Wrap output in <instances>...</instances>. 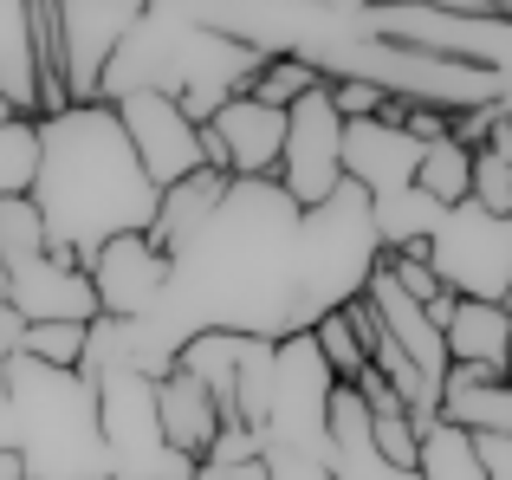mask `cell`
<instances>
[{
	"label": "cell",
	"instance_id": "cell-38",
	"mask_svg": "<svg viewBox=\"0 0 512 480\" xmlns=\"http://www.w3.org/2000/svg\"><path fill=\"white\" fill-rule=\"evenodd\" d=\"M506 312H512V292H506Z\"/></svg>",
	"mask_w": 512,
	"mask_h": 480
},
{
	"label": "cell",
	"instance_id": "cell-28",
	"mask_svg": "<svg viewBox=\"0 0 512 480\" xmlns=\"http://www.w3.org/2000/svg\"><path fill=\"white\" fill-rule=\"evenodd\" d=\"M312 344H318V357L331 364V377L338 383H357L363 377V344H357V331H350V318L344 312H325L312 325Z\"/></svg>",
	"mask_w": 512,
	"mask_h": 480
},
{
	"label": "cell",
	"instance_id": "cell-14",
	"mask_svg": "<svg viewBox=\"0 0 512 480\" xmlns=\"http://www.w3.org/2000/svg\"><path fill=\"white\" fill-rule=\"evenodd\" d=\"M111 111H117V124H124L130 150H137L143 176L156 182V195L175 189L182 176H195V169H201V130L182 117V104H175V98L137 91V98L111 104Z\"/></svg>",
	"mask_w": 512,
	"mask_h": 480
},
{
	"label": "cell",
	"instance_id": "cell-36",
	"mask_svg": "<svg viewBox=\"0 0 512 480\" xmlns=\"http://www.w3.org/2000/svg\"><path fill=\"white\" fill-rule=\"evenodd\" d=\"M0 305H7V273H0Z\"/></svg>",
	"mask_w": 512,
	"mask_h": 480
},
{
	"label": "cell",
	"instance_id": "cell-26",
	"mask_svg": "<svg viewBox=\"0 0 512 480\" xmlns=\"http://www.w3.org/2000/svg\"><path fill=\"white\" fill-rule=\"evenodd\" d=\"M39 169V124H0V202H20Z\"/></svg>",
	"mask_w": 512,
	"mask_h": 480
},
{
	"label": "cell",
	"instance_id": "cell-37",
	"mask_svg": "<svg viewBox=\"0 0 512 480\" xmlns=\"http://www.w3.org/2000/svg\"><path fill=\"white\" fill-rule=\"evenodd\" d=\"M500 13H506V20H512V0H500Z\"/></svg>",
	"mask_w": 512,
	"mask_h": 480
},
{
	"label": "cell",
	"instance_id": "cell-27",
	"mask_svg": "<svg viewBox=\"0 0 512 480\" xmlns=\"http://www.w3.org/2000/svg\"><path fill=\"white\" fill-rule=\"evenodd\" d=\"M85 331L91 325H26L13 357H33V364H46V370H78V357H85Z\"/></svg>",
	"mask_w": 512,
	"mask_h": 480
},
{
	"label": "cell",
	"instance_id": "cell-15",
	"mask_svg": "<svg viewBox=\"0 0 512 480\" xmlns=\"http://www.w3.org/2000/svg\"><path fill=\"white\" fill-rule=\"evenodd\" d=\"M415 169H422V143L402 124H389V117L344 124V182L363 189L370 202H389V195L415 189Z\"/></svg>",
	"mask_w": 512,
	"mask_h": 480
},
{
	"label": "cell",
	"instance_id": "cell-12",
	"mask_svg": "<svg viewBox=\"0 0 512 480\" xmlns=\"http://www.w3.org/2000/svg\"><path fill=\"white\" fill-rule=\"evenodd\" d=\"M286 150V111H266L253 98H227L201 124V169H221L234 182H273Z\"/></svg>",
	"mask_w": 512,
	"mask_h": 480
},
{
	"label": "cell",
	"instance_id": "cell-10",
	"mask_svg": "<svg viewBox=\"0 0 512 480\" xmlns=\"http://www.w3.org/2000/svg\"><path fill=\"white\" fill-rule=\"evenodd\" d=\"M0 273H7V312L20 325H98L91 279L72 253L33 247L20 260H0Z\"/></svg>",
	"mask_w": 512,
	"mask_h": 480
},
{
	"label": "cell",
	"instance_id": "cell-18",
	"mask_svg": "<svg viewBox=\"0 0 512 480\" xmlns=\"http://www.w3.org/2000/svg\"><path fill=\"white\" fill-rule=\"evenodd\" d=\"M448 364H480V370H506V344H512V312L506 305H480V299H454L448 325Z\"/></svg>",
	"mask_w": 512,
	"mask_h": 480
},
{
	"label": "cell",
	"instance_id": "cell-3",
	"mask_svg": "<svg viewBox=\"0 0 512 480\" xmlns=\"http://www.w3.org/2000/svg\"><path fill=\"white\" fill-rule=\"evenodd\" d=\"M7 403L20 480H111L98 383H85L78 370H46L33 357H7Z\"/></svg>",
	"mask_w": 512,
	"mask_h": 480
},
{
	"label": "cell",
	"instance_id": "cell-1",
	"mask_svg": "<svg viewBox=\"0 0 512 480\" xmlns=\"http://www.w3.org/2000/svg\"><path fill=\"white\" fill-rule=\"evenodd\" d=\"M26 202L46 228V247L85 266L111 240L150 234L156 182L143 176L111 104H72L39 124V169Z\"/></svg>",
	"mask_w": 512,
	"mask_h": 480
},
{
	"label": "cell",
	"instance_id": "cell-2",
	"mask_svg": "<svg viewBox=\"0 0 512 480\" xmlns=\"http://www.w3.org/2000/svg\"><path fill=\"white\" fill-rule=\"evenodd\" d=\"M260 72L247 46L208 33L195 7H143L130 39L117 46L111 72L98 85V104H124L137 91H156V98H175L188 124H208L227 98L247 91V78Z\"/></svg>",
	"mask_w": 512,
	"mask_h": 480
},
{
	"label": "cell",
	"instance_id": "cell-24",
	"mask_svg": "<svg viewBox=\"0 0 512 480\" xmlns=\"http://www.w3.org/2000/svg\"><path fill=\"white\" fill-rule=\"evenodd\" d=\"M415 480H487L480 474V455H474V435L435 422L422 435V455H415Z\"/></svg>",
	"mask_w": 512,
	"mask_h": 480
},
{
	"label": "cell",
	"instance_id": "cell-16",
	"mask_svg": "<svg viewBox=\"0 0 512 480\" xmlns=\"http://www.w3.org/2000/svg\"><path fill=\"white\" fill-rule=\"evenodd\" d=\"M435 416L448 422V429H461V435H512V383H506V370L448 364Z\"/></svg>",
	"mask_w": 512,
	"mask_h": 480
},
{
	"label": "cell",
	"instance_id": "cell-17",
	"mask_svg": "<svg viewBox=\"0 0 512 480\" xmlns=\"http://www.w3.org/2000/svg\"><path fill=\"white\" fill-rule=\"evenodd\" d=\"M156 429H163V442L175 455L201 461L214 448V435H221V409H214V396L201 390L195 377L169 370V377L156 383Z\"/></svg>",
	"mask_w": 512,
	"mask_h": 480
},
{
	"label": "cell",
	"instance_id": "cell-21",
	"mask_svg": "<svg viewBox=\"0 0 512 480\" xmlns=\"http://www.w3.org/2000/svg\"><path fill=\"white\" fill-rule=\"evenodd\" d=\"M441 215H448V208H441L435 195H422V189H402V195H389V202H370L383 253H422L428 234L441 228Z\"/></svg>",
	"mask_w": 512,
	"mask_h": 480
},
{
	"label": "cell",
	"instance_id": "cell-7",
	"mask_svg": "<svg viewBox=\"0 0 512 480\" xmlns=\"http://www.w3.org/2000/svg\"><path fill=\"white\" fill-rule=\"evenodd\" d=\"M98 435L111 455V480H195V461L175 455L156 429V383L137 370L98 377Z\"/></svg>",
	"mask_w": 512,
	"mask_h": 480
},
{
	"label": "cell",
	"instance_id": "cell-4",
	"mask_svg": "<svg viewBox=\"0 0 512 480\" xmlns=\"http://www.w3.org/2000/svg\"><path fill=\"white\" fill-rule=\"evenodd\" d=\"M383 240L370 221V195L338 182V195L299 215V240H292V286H299L305 325H318L325 312H344L363 286H370Z\"/></svg>",
	"mask_w": 512,
	"mask_h": 480
},
{
	"label": "cell",
	"instance_id": "cell-13",
	"mask_svg": "<svg viewBox=\"0 0 512 480\" xmlns=\"http://www.w3.org/2000/svg\"><path fill=\"white\" fill-rule=\"evenodd\" d=\"M91 299H98V318H117V325H137L163 305L169 286V253L150 247V234H124L111 247H98L85 260Z\"/></svg>",
	"mask_w": 512,
	"mask_h": 480
},
{
	"label": "cell",
	"instance_id": "cell-8",
	"mask_svg": "<svg viewBox=\"0 0 512 480\" xmlns=\"http://www.w3.org/2000/svg\"><path fill=\"white\" fill-rule=\"evenodd\" d=\"M331 396H338V377L318 357L312 331L273 344V409H266V435L260 455H312L325 461V416Z\"/></svg>",
	"mask_w": 512,
	"mask_h": 480
},
{
	"label": "cell",
	"instance_id": "cell-25",
	"mask_svg": "<svg viewBox=\"0 0 512 480\" xmlns=\"http://www.w3.org/2000/svg\"><path fill=\"white\" fill-rule=\"evenodd\" d=\"M318 85H325V78H318L312 65H299V59H260V72L247 78V91H240V98L266 104V111H292V104L312 98Z\"/></svg>",
	"mask_w": 512,
	"mask_h": 480
},
{
	"label": "cell",
	"instance_id": "cell-35",
	"mask_svg": "<svg viewBox=\"0 0 512 480\" xmlns=\"http://www.w3.org/2000/svg\"><path fill=\"white\" fill-rule=\"evenodd\" d=\"M500 111L512 117V78H500Z\"/></svg>",
	"mask_w": 512,
	"mask_h": 480
},
{
	"label": "cell",
	"instance_id": "cell-29",
	"mask_svg": "<svg viewBox=\"0 0 512 480\" xmlns=\"http://www.w3.org/2000/svg\"><path fill=\"white\" fill-rule=\"evenodd\" d=\"M370 442H376V455L389 461V468H402V474H415V455H422V435H415V422L402 416H370Z\"/></svg>",
	"mask_w": 512,
	"mask_h": 480
},
{
	"label": "cell",
	"instance_id": "cell-19",
	"mask_svg": "<svg viewBox=\"0 0 512 480\" xmlns=\"http://www.w3.org/2000/svg\"><path fill=\"white\" fill-rule=\"evenodd\" d=\"M227 182H234V176H221V169H195V176H182L175 189H163V195H156V221H150V247L175 253L201 221L214 215V208H221Z\"/></svg>",
	"mask_w": 512,
	"mask_h": 480
},
{
	"label": "cell",
	"instance_id": "cell-31",
	"mask_svg": "<svg viewBox=\"0 0 512 480\" xmlns=\"http://www.w3.org/2000/svg\"><path fill=\"white\" fill-rule=\"evenodd\" d=\"M260 461H266V480H331L325 461L312 455H260Z\"/></svg>",
	"mask_w": 512,
	"mask_h": 480
},
{
	"label": "cell",
	"instance_id": "cell-32",
	"mask_svg": "<svg viewBox=\"0 0 512 480\" xmlns=\"http://www.w3.org/2000/svg\"><path fill=\"white\" fill-rule=\"evenodd\" d=\"M195 480H266V461H234V468H221V461H195Z\"/></svg>",
	"mask_w": 512,
	"mask_h": 480
},
{
	"label": "cell",
	"instance_id": "cell-11",
	"mask_svg": "<svg viewBox=\"0 0 512 480\" xmlns=\"http://www.w3.org/2000/svg\"><path fill=\"white\" fill-rule=\"evenodd\" d=\"M143 0H59V46H65V85L72 104H98V85L111 72L117 46L130 39Z\"/></svg>",
	"mask_w": 512,
	"mask_h": 480
},
{
	"label": "cell",
	"instance_id": "cell-30",
	"mask_svg": "<svg viewBox=\"0 0 512 480\" xmlns=\"http://www.w3.org/2000/svg\"><path fill=\"white\" fill-rule=\"evenodd\" d=\"M474 455L487 480H512V435H474Z\"/></svg>",
	"mask_w": 512,
	"mask_h": 480
},
{
	"label": "cell",
	"instance_id": "cell-23",
	"mask_svg": "<svg viewBox=\"0 0 512 480\" xmlns=\"http://www.w3.org/2000/svg\"><path fill=\"white\" fill-rule=\"evenodd\" d=\"M467 176H474V150H461L454 137L422 143V169H415V189L422 195H435L441 208H454V202H467Z\"/></svg>",
	"mask_w": 512,
	"mask_h": 480
},
{
	"label": "cell",
	"instance_id": "cell-34",
	"mask_svg": "<svg viewBox=\"0 0 512 480\" xmlns=\"http://www.w3.org/2000/svg\"><path fill=\"white\" fill-rule=\"evenodd\" d=\"M0 480H20V461L13 455H0Z\"/></svg>",
	"mask_w": 512,
	"mask_h": 480
},
{
	"label": "cell",
	"instance_id": "cell-9",
	"mask_svg": "<svg viewBox=\"0 0 512 480\" xmlns=\"http://www.w3.org/2000/svg\"><path fill=\"white\" fill-rule=\"evenodd\" d=\"M273 182L286 189V202L299 208V215L338 195V182H344V117L331 111V85H318L312 98H299L286 111V150H279Z\"/></svg>",
	"mask_w": 512,
	"mask_h": 480
},
{
	"label": "cell",
	"instance_id": "cell-39",
	"mask_svg": "<svg viewBox=\"0 0 512 480\" xmlns=\"http://www.w3.org/2000/svg\"><path fill=\"white\" fill-rule=\"evenodd\" d=\"M506 383H512V370H506Z\"/></svg>",
	"mask_w": 512,
	"mask_h": 480
},
{
	"label": "cell",
	"instance_id": "cell-33",
	"mask_svg": "<svg viewBox=\"0 0 512 480\" xmlns=\"http://www.w3.org/2000/svg\"><path fill=\"white\" fill-rule=\"evenodd\" d=\"M0 455H13V403H7V357H0Z\"/></svg>",
	"mask_w": 512,
	"mask_h": 480
},
{
	"label": "cell",
	"instance_id": "cell-6",
	"mask_svg": "<svg viewBox=\"0 0 512 480\" xmlns=\"http://www.w3.org/2000/svg\"><path fill=\"white\" fill-rule=\"evenodd\" d=\"M422 260L441 279L448 299L506 305V292H512V215H487L474 202H454L441 215V228L428 234Z\"/></svg>",
	"mask_w": 512,
	"mask_h": 480
},
{
	"label": "cell",
	"instance_id": "cell-5",
	"mask_svg": "<svg viewBox=\"0 0 512 480\" xmlns=\"http://www.w3.org/2000/svg\"><path fill=\"white\" fill-rule=\"evenodd\" d=\"M363 33L383 46L448 59L487 78H512V20L500 0H441V7H363Z\"/></svg>",
	"mask_w": 512,
	"mask_h": 480
},
{
	"label": "cell",
	"instance_id": "cell-22",
	"mask_svg": "<svg viewBox=\"0 0 512 480\" xmlns=\"http://www.w3.org/2000/svg\"><path fill=\"white\" fill-rule=\"evenodd\" d=\"M467 202L487 215H512V117L500 111V124L480 137L474 150V176H467Z\"/></svg>",
	"mask_w": 512,
	"mask_h": 480
},
{
	"label": "cell",
	"instance_id": "cell-20",
	"mask_svg": "<svg viewBox=\"0 0 512 480\" xmlns=\"http://www.w3.org/2000/svg\"><path fill=\"white\" fill-rule=\"evenodd\" d=\"M0 98L20 117L39 124V91H33V20L26 0H0Z\"/></svg>",
	"mask_w": 512,
	"mask_h": 480
}]
</instances>
